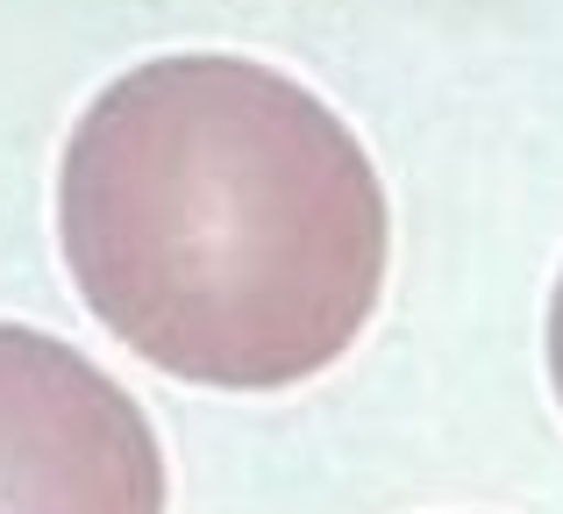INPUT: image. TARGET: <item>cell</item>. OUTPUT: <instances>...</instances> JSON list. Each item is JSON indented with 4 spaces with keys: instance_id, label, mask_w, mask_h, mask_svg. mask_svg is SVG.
I'll return each mask as SVG.
<instances>
[{
    "instance_id": "1",
    "label": "cell",
    "mask_w": 563,
    "mask_h": 514,
    "mask_svg": "<svg viewBox=\"0 0 563 514\" xmlns=\"http://www.w3.org/2000/svg\"><path fill=\"white\" fill-rule=\"evenodd\" d=\"M57 243L86 315L143 364L278 393L364 336L393 208L357 129L292 72L172 51L86 100L57 165Z\"/></svg>"
},
{
    "instance_id": "2",
    "label": "cell",
    "mask_w": 563,
    "mask_h": 514,
    "mask_svg": "<svg viewBox=\"0 0 563 514\" xmlns=\"http://www.w3.org/2000/svg\"><path fill=\"white\" fill-rule=\"evenodd\" d=\"M157 429L86 350L0 321V514H165Z\"/></svg>"
},
{
    "instance_id": "3",
    "label": "cell",
    "mask_w": 563,
    "mask_h": 514,
    "mask_svg": "<svg viewBox=\"0 0 563 514\" xmlns=\"http://www.w3.org/2000/svg\"><path fill=\"white\" fill-rule=\"evenodd\" d=\"M550 386L563 401V272H556V293H550Z\"/></svg>"
}]
</instances>
